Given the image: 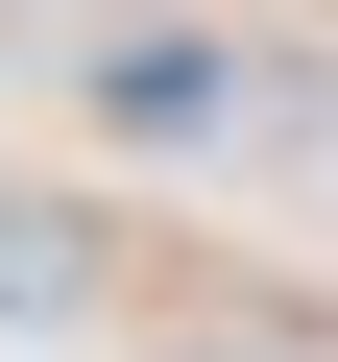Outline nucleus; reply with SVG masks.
Segmentation results:
<instances>
[{"mask_svg": "<svg viewBox=\"0 0 338 362\" xmlns=\"http://www.w3.org/2000/svg\"><path fill=\"white\" fill-rule=\"evenodd\" d=\"M97 121H121V145H218V121H242V73H218L194 25H121V49H97Z\"/></svg>", "mask_w": 338, "mask_h": 362, "instance_id": "1", "label": "nucleus"}, {"mask_svg": "<svg viewBox=\"0 0 338 362\" xmlns=\"http://www.w3.org/2000/svg\"><path fill=\"white\" fill-rule=\"evenodd\" d=\"M0 314H97V218L73 194H0Z\"/></svg>", "mask_w": 338, "mask_h": 362, "instance_id": "2", "label": "nucleus"}, {"mask_svg": "<svg viewBox=\"0 0 338 362\" xmlns=\"http://www.w3.org/2000/svg\"><path fill=\"white\" fill-rule=\"evenodd\" d=\"M169 362H242V338H169Z\"/></svg>", "mask_w": 338, "mask_h": 362, "instance_id": "3", "label": "nucleus"}]
</instances>
